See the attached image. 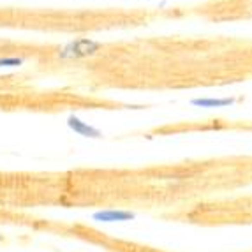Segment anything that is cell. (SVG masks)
<instances>
[{"mask_svg": "<svg viewBox=\"0 0 252 252\" xmlns=\"http://www.w3.org/2000/svg\"><path fill=\"white\" fill-rule=\"evenodd\" d=\"M101 44L92 39H76V41L69 42L67 46H63L59 51V57L63 60L67 59H85V57H92L99 51Z\"/></svg>", "mask_w": 252, "mask_h": 252, "instance_id": "cell-1", "label": "cell"}, {"mask_svg": "<svg viewBox=\"0 0 252 252\" xmlns=\"http://www.w3.org/2000/svg\"><path fill=\"white\" fill-rule=\"evenodd\" d=\"M67 126L74 130L76 134L85 136V138H102L101 130L95 129V127H92V126H89V124L81 122L76 115H71V117L67 118Z\"/></svg>", "mask_w": 252, "mask_h": 252, "instance_id": "cell-2", "label": "cell"}, {"mask_svg": "<svg viewBox=\"0 0 252 252\" xmlns=\"http://www.w3.org/2000/svg\"><path fill=\"white\" fill-rule=\"evenodd\" d=\"M95 220L101 222H122V220H130L134 219L132 212H124V210H106V212H97L94 214Z\"/></svg>", "mask_w": 252, "mask_h": 252, "instance_id": "cell-3", "label": "cell"}, {"mask_svg": "<svg viewBox=\"0 0 252 252\" xmlns=\"http://www.w3.org/2000/svg\"><path fill=\"white\" fill-rule=\"evenodd\" d=\"M23 65V59L20 57H2L0 59V67H20Z\"/></svg>", "mask_w": 252, "mask_h": 252, "instance_id": "cell-5", "label": "cell"}, {"mask_svg": "<svg viewBox=\"0 0 252 252\" xmlns=\"http://www.w3.org/2000/svg\"><path fill=\"white\" fill-rule=\"evenodd\" d=\"M235 102V99H194V106H201V108H224Z\"/></svg>", "mask_w": 252, "mask_h": 252, "instance_id": "cell-4", "label": "cell"}]
</instances>
